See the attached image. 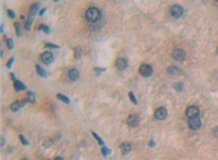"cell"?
Listing matches in <instances>:
<instances>
[{
    "instance_id": "cell-4",
    "label": "cell",
    "mask_w": 218,
    "mask_h": 160,
    "mask_svg": "<svg viewBox=\"0 0 218 160\" xmlns=\"http://www.w3.org/2000/svg\"><path fill=\"white\" fill-rule=\"evenodd\" d=\"M140 73L144 77H149V76L152 75L153 68L151 66H149V64H142V66H140Z\"/></svg>"
},
{
    "instance_id": "cell-15",
    "label": "cell",
    "mask_w": 218,
    "mask_h": 160,
    "mask_svg": "<svg viewBox=\"0 0 218 160\" xmlns=\"http://www.w3.org/2000/svg\"><path fill=\"white\" fill-rule=\"evenodd\" d=\"M13 82H14V88H16V91H24V89H26V86L23 83H21L20 81H18V80H13Z\"/></svg>"
},
{
    "instance_id": "cell-6",
    "label": "cell",
    "mask_w": 218,
    "mask_h": 160,
    "mask_svg": "<svg viewBox=\"0 0 218 160\" xmlns=\"http://www.w3.org/2000/svg\"><path fill=\"white\" fill-rule=\"evenodd\" d=\"M172 58H174L176 61H183L185 59V52L182 49H174V52H172Z\"/></svg>"
},
{
    "instance_id": "cell-24",
    "label": "cell",
    "mask_w": 218,
    "mask_h": 160,
    "mask_svg": "<svg viewBox=\"0 0 218 160\" xmlns=\"http://www.w3.org/2000/svg\"><path fill=\"white\" fill-rule=\"evenodd\" d=\"M39 29H43V31H44L46 34H49V33H50V29H49V27H48L47 25H41Z\"/></svg>"
},
{
    "instance_id": "cell-28",
    "label": "cell",
    "mask_w": 218,
    "mask_h": 160,
    "mask_svg": "<svg viewBox=\"0 0 218 160\" xmlns=\"http://www.w3.org/2000/svg\"><path fill=\"white\" fill-rule=\"evenodd\" d=\"M31 23H32V18H29V20H27V22H26V24H25V28L27 31L31 28Z\"/></svg>"
},
{
    "instance_id": "cell-19",
    "label": "cell",
    "mask_w": 218,
    "mask_h": 160,
    "mask_svg": "<svg viewBox=\"0 0 218 160\" xmlns=\"http://www.w3.org/2000/svg\"><path fill=\"white\" fill-rule=\"evenodd\" d=\"M38 7H39V3H35V4H33L31 8V15H34L35 13H36V11H37Z\"/></svg>"
},
{
    "instance_id": "cell-17",
    "label": "cell",
    "mask_w": 218,
    "mask_h": 160,
    "mask_svg": "<svg viewBox=\"0 0 218 160\" xmlns=\"http://www.w3.org/2000/svg\"><path fill=\"white\" fill-rule=\"evenodd\" d=\"M57 97H58V99L59 100H61L62 102H64V104H69L70 102V99L68 97H67L66 95H63V94H58L57 95Z\"/></svg>"
},
{
    "instance_id": "cell-25",
    "label": "cell",
    "mask_w": 218,
    "mask_h": 160,
    "mask_svg": "<svg viewBox=\"0 0 218 160\" xmlns=\"http://www.w3.org/2000/svg\"><path fill=\"white\" fill-rule=\"evenodd\" d=\"M7 46H8L9 49H12L13 48V41L11 38H8V39H7Z\"/></svg>"
},
{
    "instance_id": "cell-37",
    "label": "cell",
    "mask_w": 218,
    "mask_h": 160,
    "mask_svg": "<svg viewBox=\"0 0 218 160\" xmlns=\"http://www.w3.org/2000/svg\"><path fill=\"white\" fill-rule=\"evenodd\" d=\"M217 1H218V0H217Z\"/></svg>"
},
{
    "instance_id": "cell-11",
    "label": "cell",
    "mask_w": 218,
    "mask_h": 160,
    "mask_svg": "<svg viewBox=\"0 0 218 160\" xmlns=\"http://www.w3.org/2000/svg\"><path fill=\"white\" fill-rule=\"evenodd\" d=\"M126 66H128V63H126V59L119 58V59L116 61V66H117V69L120 70V71H123V70H126Z\"/></svg>"
},
{
    "instance_id": "cell-8",
    "label": "cell",
    "mask_w": 218,
    "mask_h": 160,
    "mask_svg": "<svg viewBox=\"0 0 218 160\" xmlns=\"http://www.w3.org/2000/svg\"><path fill=\"white\" fill-rule=\"evenodd\" d=\"M41 61L46 64H50L52 61H54V56H52V53L49 52V51H45L41 55Z\"/></svg>"
},
{
    "instance_id": "cell-12",
    "label": "cell",
    "mask_w": 218,
    "mask_h": 160,
    "mask_svg": "<svg viewBox=\"0 0 218 160\" xmlns=\"http://www.w3.org/2000/svg\"><path fill=\"white\" fill-rule=\"evenodd\" d=\"M79 76H80V73L76 69L73 68V69L69 70V79L71 81H76V80L79 79Z\"/></svg>"
},
{
    "instance_id": "cell-10",
    "label": "cell",
    "mask_w": 218,
    "mask_h": 160,
    "mask_svg": "<svg viewBox=\"0 0 218 160\" xmlns=\"http://www.w3.org/2000/svg\"><path fill=\"white\" fill-rule=\"evenodd\" d=\"M167 72H168V75H169V76H171V77H174V76L179 75L180 70H179V68H178V66H169V68H168Z\"/></svg>"
},
{
    "instance_id": "cell-22",
    "label": "cell",
    "mask_w": 218,
    "mask_h": 160,
    "mask_svg": "<svg viewBox=\"0 0 218 160\" xmlns=\"http://www.w3.org/2000/svg\"><path fill=\"white\" fill-rule=\"evenodd\" d=\"M109 153H110V150H109L107 147H103V148H101V154L104 155V157L108 156V155H109Z\"/></svg>"
},
{
    "instance_id": "cell-13",
    "label": "cell",
    "mask_w": 218,
    "mask_h": 160,
    "mask_svg": "<svg viewBox=\"0 0 218 160\" xmlns=\"http://www.w3.org/2000/svg\"><path fill=\"white\" fill-rule=\"evenodd\" d=\"M120 149H121V153H122V154L126 155L131 151V149H132V145L129 144V143H123V144H121Z\"/></svg>"
},
{
    "instance_id": "cell-32",
    "label": "cell",
    "mask_w": 218,
    "mask_h": 160,
    "mask_svg": "<svg viewBox=\"0 0 218 160\" xmlns=\"http://www.w3.org/2000/svg\"><path fill=\"white\" fill-rule=\"evenodd\" d=\"M214 135H215V137H218V128L214 129Z\"/></svg>"
},
{
    "instance_id": "cell-21",
    "label": "cell",
    "mask_w": 218,
    "mask_h": 160,
    "mask_svg": "<svg viewBox=\"0 0 218 160\" xmlns=\"http://www.w3.org/2000/svg\"><path fill=\"white\" fill-rule=\"evenodd\" d=\"M92 134H93V136H94V137L96 138V139H97L98 144H99V145H104V142H103V139H101V138L99 137V136H98V135L96 134V133H95V132H93Z\"/></svg>"
},
{
    "instance_id": "cell-26",
    "label": "cell",
    "mask_w": 218,
    "mask_h": 160,
    "mask_svg": "<svg viewBox=\"0 0 218 160\" xmlns=\"http://www.w3.org/2000/svg\"><path fill=\"white\" fill-rule=\"evenodd\" d=\"M19 137H20V139H21V142H22L23 145H29V142H27V139H26V138L24 137L23 135H20Z\"/></svg>"
},
{
    "instance_id": "cell-29",
    "label": "cell",
    "mask_w": 218,
    "mask_h": 160,
    "mask_svg": "<svg viewBox=\"0 0 218 160\" xmlns=\"http://www.w3.org/2000/svg\"><path fill=\"white\" fill-rule=\"evenodd\" d=\"M45 46H46V47H48V48H56V49H58V48H59V46H57V45H54V44H50V43L46 44Z\"/></svg>"
},
{
    "instance_id": "cell-5",
    "label": "cell",
    "mask_w": 218,
    "mask_h": 160,
    "mask_svg": "<svg viewBox=\"0 0 218 160\" xmlns=\"http://www.w3.org/2000/svg\"><path fill=\"white\" fill-rule=\"evenodd\" d=\"M126 122L129 124L130 126H132V128H136V126L140 124V116L137 114H130L128 116V120H126Z\"/></svg>"
},
{
    "instance_id": "cell-35",
    "label": "cell",
    "mask_w": 218,
    "mask_h": 160,
    "mask_svg": "<svg viewBox=\"0 0 218 160\" xmlns=\"http://www.w3.org/2000/svg\"><path fill=\"white\" fill-rule=\"evenodd\" d=\"M149 146H151V147H154V146H155V143H154V141L149 142Z\"/></svg>"
},
{
    "instance_id": "cell-9",
    "label": "cell",
    "mask_w": 218,
    "mask_h": 160,
    "mask_svg": "<svg viewBox=\"0 0 218 160\" xmlns=\"http://www.w3.org/2000/svg\"><path fill=\"white\" fill-rule=\"evenodd\" d=\"M167 116V110L165 109L164 107H160L158 108L155 111V118L157 120H165Z\"/></svg>"
},
{
    "instance_id": "cell-30",
    "label": "cell",
    "mask_w": 218,
    "mask_h": 160,
    "mask_svg": "<svg viewBox=\"0 0 218 160\" xmlns=\"http://www.w3.org/2000/svg\"><path fill=\"white\" fill-rule=\"evenodd\" d=\"M8 15H9L11 19H14V18H16V14H14V12H13L12 10H8Z\"/></svg>"
},
{
    "instance_id": "cell-33",
    "label": "cell",
    "mask_w": 218,
    "mask_h": 160,
    "mask_svg": "<svg viewBox=\"0 0 218 160\" xmlns=\"http://www.w3.org/2000/svg\"><path fill=\"white\" fill-rule=\"evenodd\" d=\"M45 12H46V9H45V8H44V9H41V12H39V15L43 16V15H44V13H45Z\"/></svg>"
},
{
    "instance_id": "cell-16",
    "label": "cell",
    "mask_w": 218,
    "mask_h": 160,
    "mask_svg": "<svg viewBox=\"0 0 218 160\" xmlns=\"http://www.w3.org/2000/svg\"><path fill=\"white\" fill-rule=\"evenodd\" d=\"M36 100V97H35V94L33 91H29L26 94V101H30V102H35Z\"/></svg>"
},
{
    "instance_id": "cell-3",
    "label": "cell",
    "mask_w": 218,
    "mask_h": 160,
    "mask_svg": "<svg viewBox=\"0 0 218 160\" xmlns=\"http://www.w3.org/2000/svg\"><path fill=\"white\" fill-rule=\"evenodd\" d=\"M170 14L174 18H180L183 14V8L179 4H174L170 8Z\"/></svg>"
},
{
    "instance_id": "cell-2",
    "label": "cell",
    "mask_w": 218,
    "mask_h": 160,
    "mask_svg": "<svg viewBox=\"0 0 218 160\" xmlns=\"http://www.w3.org/2000/svg\"><path fill=\"white\" fill-rule=\"evenodd\" d=\"M188 124H189V128L191 130H199L202 125V123H201V120L197 118V116H193V118H189V121H188Z\"/></svg>"
},
{
    "instance_id": "cell-18",
    "label": "cell",
    "mask_w": 218,
    "mask_h": 160,
    "mask_svg": "<svg viewBox=\"0 0 218 160\" xmlns=\"http://www.w3.org/2000/svg\"><path fill=\"white\" fill-rule=\"evenodd\" d=\"M36 71H37V73L41 76V77H46V76H47V73L45 72V70L41 69L39 66H36Z\"/></svg>"
},
{
    "instance_id": "cell-20",
    "label": "cell",
    "mask_w": 218,
    "mask_h": 160,
    "mask_svg": "<svg viewBox=\"0 0 218 160\" xmlns=\"http://www.w3.org/2000/svg\"><path fill=\"white\" fill-rule=\"evenodd\" d=\"M129 98H130V100L132 101L133 104H134V105H137V100H136L135 96H134V94H133L132 91H131V93H129Z\"/></svg>"
},
{
    "instance_id": "cell-1",
    "label": "cell",
    "mask_w": 218,
    "mask_h": 160,
    "mask_svg": "<svg viewBox=\"0 0 218 160\" xmlns=\"http://www.w3.org/2000/svg\"><path fill=\"white\" fill-rule=\"evenodd\" d=\"M101 13L99 11V9L95 8V7H91L86 10L85 12V18L87 21H89L91 23H96L101 20Z\"/></svg>"
},
{
    "instance_id": "cell-7",
    "label": "cell",
    "mask_w": 218,
    "mask_h": 160,
    "mask_svg": "<svg viewBox=\"0 0 218 160\" xmlns=\"http://www.w3.org/2000/svg\"><path fill=\"white\" fill-rule=\"evenodd\" d=\"M200 113L199 108L196 106H190L187 108L185 110V114H187L188 118H193V116H197Z\"/></svg>"
},
{
    "instance_id": "cell-31",
    "label": "cell",
    "mask_w": 218,
    "mask_h": 160,
    "mask_svg": "<svg viewBox=\"0 0 218 160\" xmlns=\"http://www.w3.org/2000/svg\"><path fill=\"white\" fill-rule=\"evenodd\" d=\"M13 61H14V58H11V59H10L9 61H8V63H7V66H8V68H11Z\"/></svg>"
},
{
    "instance_id": "cell-14",
    "label": "cell",
    "mask_w": 218,
    "mask_h": 160,
    "mask_svg": "<svg viewBox=\"0 0 218 160\" xmlns=\"http://www.w3.org/2000/svg\"><path fill=\"white\" fill-rule=\"evenodd\" d=\"M26 102V100L24 101H16L14 104L11 105V110L12 111H14V112H16V111H19L21 108H22L23 106H24V104Z\"/></svg>"
},
{
    "instance_id": "cell-27",
    "label": "cell",
    "mask_w": 218,
    "mask_h": 160,
    "mask_svg": "<svg viewBox=\"0 0 218 160\" xmlns=\"http://www.w3.org/2000/svg\"><path fill=\"white\" fill-rule=\"evenodd\" d=\"M174 88H176L177 91H182V88H183V84H182V83H178V84H174Z\"/></svg>"
},
{
    "instance_id": "cell-23",
    "label": "cell",
    "mask_w": 218,
    "mask_h": 160,
    "mask_svg": "<svg viewBox=\"0 0 218 160\" xmlns=\"http://www.w3.org/2000/svg\"><path fill=\"white\" fill-rule=\"evenodd\" d=\"M14 26H16V34H18V36H21V25H20L19 23H16V24H14Z\"/></svg>"
},
{
    "instance_id": "cell-34",
    "label": "cell",
    "mask_w": 218,
    "mask_h": 160,
    "mask_svg": "<svg viewBox=\"0 0 218 160\" xmlns=\"http://www.w3.org/2000/svg\"><path fill=\"white\" fill-rule=\"evenodd\" d=\"M95 71H99V72H104V71H106V69H99V68H97V69H95Z\"/></svg>"
},
{
    "instance_id": "cell-36",
    "label": "cell",
    "mask_w": 218,
    "mask_h": 160,
    "mask_svg": "<svg viewBox=\"0 0 218 160\" xmlns=\"http://www.w3.org/2000/svg\"><path fill=\"white\" fill-rule=\"evenodd\" d=\"M55 1H56V2H58V1H59V0H55Z\"/></svg>"
}]
</instances>
